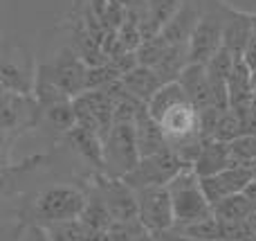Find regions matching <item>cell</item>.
<instances>
[{
	"label": "cell",
	"instance_id": "obj_20",
	"mask_svg": "<svg viewBox=\"0 0 256 241\" xmlns=\"http://www.w3.org/2000/svg\"><path fill=\"white\" fill-rule=\"evenodd\" d=\"M180 104H189V99H186L182 86L178 84V81H173V84H164L162 88L150 97V102L146 104V108H148L150 115L160 122L168 111H173V108L180 106Z\"/></svg>",
	"mask_w": 256,
	"mask_h": 241
},
{
	"label": "cell",
	"instance_id": "obj_29",
	"mask_svg": "<svg viewBox=\"0 0 256 241\" xmlns=\"http://www.w3.org/2000/svg\"><path fill=\"white\" fill-rule=\"evenodd\" d=\"M153 237H155V241H198V239L186 237V234L176 232V230H168V232H158V234H153Z\"/></svg>",
	"mask_w": 256,
	"mask_h": 241
},
{
	"label": "cell",
	"instance_id": "obj_19",
	"mask_svg": "<svg viewBox=\"0 0 256 241\" xmlns=\"http://www.w3.org/2000/svg\"><path fill=\"white\" fill-rule=\"evenodd\" d=\"M189 63V45H168L164 57L160 59V63L153 70L162 84H173V81L180 79V75Z\"/></svg>",
	"mask_w": 256,
	"mask_h": 241
},
{
	"label": "cell",
	"instance_id": "obj_18",
	"mask_svg": "<svg viewBox=\"0 0 256 241\" xmlns=\"http://www.w3.org/2000/svg\"><path fill=\"white\" fill-rule=\"evenodd\" d=\"M66 138L86 160H90V165H94L99 171L104 169V140L97 133L76 124L72 131H68Z\"/></svg>",
	"mask_w": 256,
	"mask_h": 241
},
{
	"label": "cell",
	"instance_id": "obj_9",
	"mask_svg": "<svg viewBox=\"0 0 256 241\" xmlns=\"http://www.w3.org/2000/svg\"><path fill=\"white\" fill-rule=\"evenodd\" d=\"M160 124H162V131L171 149H182L191 142L204 140L202 131H200V111L191 104H180L173 111H168L160 120Z\"/></svg>",
	"mask_w": 256,
	"mask_h": 241
},
{
	"label": "cell",
	"instance_id": "obj_26",
	"mask_svg": "<svg viewBox=\"0 0 256 241\" xmlns=\"http://www.w3.org/2000/svg\"><path fill=\"white\" fill-rule=\"evenodd\" d=\"M168 43L162 39V34L160 36H153V39L144 41V43L140 45V50H137V61H140V66L144 68H155L160 63V59L164 57V52H166Z\"/></svg>",
	"mask_w": 256,
	"mask_h": 241
},
{
	"label": "cell",
	"instance_id": "obj_5",
	"mask_svg": "<svg viewBox=\"0 0 256 241\" xmlns=\"http://www.w3.org/2000/svg\"><path fill=\"white\" fill-rule=\"evenodd\" d=\"M88 70L90 68L74 52V48L68 45V48L58 50L52 63H45L38 68V75L54 81L68 97L74 99L88 90Z\"/></svg>",
	"mask_w": 256,
	"mask_h": 241
},
{
	"label": "cell",
	"instance_id": "obj_3",
	"mask_svg": "<svg viewBox=\"0 0 256 241\" xmlns=\"http://www.w3.org/2000/svg\"><path fill=\"white\" fill-rule=\"evenodd\" d=\"M86 201H88V196L81 189L70 187V185H52L40 194H36L34 212L43 221V225L61 223V221L81 219L86 210Z\"/></svg>",
	"mask_w": 256,
	"mask_h": 241
},
{
	"label": "cell",
	"instance_id": "obj_23",
	"mask_svg": "<svg viewBox=\"0 0 256 241\" xmlns=\"http://www.w3.org/2000/svg\"><path fill=\"white\" fill-rule=\"evenodd\" d=\"M184 0H148V14H150V30L155 36L162 34L164 25L178 14Z\"/></svg>",
	"mask_w": 256,
	"mask_h": 241
},
{
	"label": "cell",
	"instance_id": "obj_30",
	"mask_svg": "<svg viewBox=\"0 0 256 241\" xmlns=\"http://www.w3.org/2000/svg\"><path fill=\"white\" fill-rule=\"evenodd\" d=\"M132 241H155V237H153V232H144L142 237H137V239H132Z\"/></svg>",
	"mask_w": 256,
	"mask_h": 241
},
{
	"label": "cell",
	"instance_id": "obj_22",
	"mask_svg": "<svg viewBox=\"0 0 256 241\" xmlns=\"http://www.w3.org/2000/svg\"><path fill=\"white\" fill-rule=\"evenodd\" d=\"M252 210H254V203L245 194H234V196L222 198L218 205H214V216L220 221L236 223V221H248Z\"/></svg>",
	"mask_w": 256,
	"mask_h": 241
},
{
	"label": "cell",
	"instance_id": "obj_28",
	"mask_svg": "<svg viewBox=\"0 0 256 241\" xmlns=\"http://www.w3.org/2000/svg\"><path fill=\"white\" fill-rule=\"evenodd\" d=\"M245 63H248L252 70H256V32L252 34V39H250L248 48H245V54H243Z\"/></svg>",
	"mask_w": 256,
	"mask_h": 241
},
{
	"label": "cell",
	"instance_id": "obj_16",
	"mask_svg": "<svg viewBox=\"0 0 256 241\" xmlns=\"http://www.w3.org/2000/svg\"><path fill=\"white\" fill-rule=\"evenodd\" d=\"M254 34V18L243 16V14H232L227 9V21H225V39L222 45L230 50L234 57H243L245 48H248L250 39Z\"/></svg>",
	"mask_w": 256,
	"mask_h": 241
},
{
	"label": "cell",
	"instance_id": "obj_31",
	"mask_svg": "<svg viewBox=\"0 0 256 241\" xmlns=\"http://www.w3.org/2000/svg\"><path fill=\"white\" fill-rule=\"evenodd\" d=\"M252 95L256 97V70H252Z\"/></svg>",
	"mask_w": 256,
	"mask_h": 241
},
{
	"label": "cell",
	"instance_id": "obj_8",
	"mask_svg": "<svg viewBox=\"0 0 256 241\" xmlns=\"http://www.w3.org/2000/svg\"><path fill=\"white\" fill-rule=\"evenodd\" d=\"M94 187L102 194L112 221H130L140 219V207H137V192L126 183L124 178H110V176L99 171L94 178Z\"/></svg>",
	"mask_w": 256,
	"mask_h": 241
},
{
	"label": "cell",
	"instance_id": "obj_17",
	"mask_svg": "<svg viewBox=\"0 0 256 241\" xmlns=\"http://www.w3.org/2000/svg\"><path fill=\"white\" fill-rule=\"evenodd\" d=\"M122 86H124V90H126L128 95H132L135 99L148 104L150 97H153V95L158 93V90L162 88L164 84L160 81V77L155 75L153 68L137 66L135 70L126 72V75L122 77Z\"/></svg>",
	"mask_w": 256,
	"mask_h": 241
},
{
	"label": "cell",
	"instance_id": "obj_27",
	"mask_svg": "<svg viewBox=\"0 0 256 241\" xmlns=\"http://www.w3.org/2000/svg\"><path fill=\"white\" fill-rule=\"evenodd\" d=\"M144 232H148V230H146V225L142 223L140 219L112 221L110 230H108V234H110V241H132V239L142 237Z\"/></svg>",
	"mask_w": 256,
	"mask_h": 241
},
{
	"label": "cell",
	"instance_id": "obj_2",
	"mask_svg": "<svg viewBox=\"0 0 256 241\" xmlns=\"http://www.w3.org/2000/svg\"><path fill=\"white\" fill-rule=\"evenodd\" d=\"M142 153L137 147L135 124H115L104 140V169L110 178H126L140 165Z\"/></svg>",
	"mask_w": 256,
	"mask_h": 241
},
{
	"label": "cell",
	"instance_id": "obj_7",
	"mask_svg": "<svg viewBox=\"0 0 256 241\" xmlns=\"http://www.w3.org/2000/svg\"><path fill=\"white\" fill-rule=\"evenodd\" d=\"M137 192V207H140V221L146 230L153 234L168 232L176 228V212L168 187H144Z\"/></svg>",
	"mask_w": 256,
	"mask_h": 241
},
{
	"label": "cell",
	"instance_id": "obj_21",
	"mask_svg": "<svg viewBox=\"0 0 256 241\" xmlns=\"http://www.w3.org/2000/svg\"><path fill=\"white\" fill-rule=\"evenodd\" d=\"M86 196H88V201H86V210H84V214H81V223L92 230L108 232L112 225V216H110V212H108L106 203H104L102 194H99L97 187L92 185V189H90Z\"/></svg>",
	"mask_w": 256,
	"mask_h": 241
},
{
	"label": "cell",
	"instance_id": "obj_24",
	"mask_svg": "<svg viewBox=\"0 0 256 241\" xmlns=\"http://www.w3.org/2000/svg\"><path fill=\"white\" fill-rule=\"evenodd\" d=\"M230 156H232V167H256V135H243V138L230 142Z\"/></svg>",
	"mask_w": 256,
	"mask_h": 241
},
{
	"label": "cell",
	"instance_id": "obj_6",
	"mask_svg": "<svg viewBox=\"0 0 256 241\" xmlns=\"http://www.w3.org/2000/svg\"><path fill=\"white\" fill-rule=\"evenodd\" d=\"M186 167L189 165H184V160L168 147V149H164V151L155 153V156L142 158L140 165L135 167V171H130L124 180L132 189L166 187V185L171 183V180H176Z\"/></svg>",
	"mask_w": 256,
	"mask_h": 241
},
{
	"label": "cell",
	"instance_id": "obj_10",
	"mask_svg": "<svg viewBox=\"0 0 256 241\" xmlns=\"http://www.w3.org/2000/svg\"><path fill=\"white\" fill-rule=\"evenodd\" d=\"M252 180H254V169H250V167H230V169L220 171L216 176L200 178V185H202V192L207 196V201L214 207L222 198L234 196V194H243Z\"/></svg>",
	"mask_w": 256,
	"mask_h": 241
},
{
	"label": "cell",
	"instance_id": "obj_4",
	"mask_svg": "<svg viewBox=\"0 0 256 241\" xmlns=\"http://www.w3.org/2000/svg\"><path fill=\"white\" fill-rule=\"evenodd\" d=\"M225 21H227V9L220 7V5L214 3L212 7L202 9L200 23L189 41V61L191 63L207 66L214 59V54L222 48Z\"/></svg>",
	"mask_w": 256,
	"mask_h": 241
},
{
	"label": "cell",
	"instance_id": "obj_1",
	"mask_svg": "<svg viewBox=\"0 0 256 241\" xmlns=\"http://www.w3.org/2000/svg\"><path fill=\"white\" fill-rule=\"evenodd\" d=\"M166 187L171 192L173 212H176V228L198 223V221L214 216V207L207 201V196H204L202 185H200V176L194 171V167H186Z\"/></svg>",
	"mask_w": 256,
	"mask_h": 241
},
{
	"label": "cell",
	"instance_id": "obj_25",
	"mask_svg": "<svg viewBox=\"0 0 256 241\" xmlns=\"http://www.w3.org/2000/svg\"><path fill=\"white\" fill-rule=\"evenodd\" d=\"M48 232L50 241H86V228L81 223V219H72V221H61V223H50L43 225Z\"/></svg>",
	"mask_w": 256,
	"mask_h": 241
},
{
	"label": "cell",
	"instance_id": "obj_15",
	"mask_svg": "<svg viewBox=\"0 0 256 241\" xmlns=\"http://www.w3.org/2000/svg\"><path fill=\"white\" fill-rule=\"evenodd\" d=\"M232 167V156H230V144L220 142V140H204L202 151H200L198 160L194 162V171L200 178L207 176H216L220 171Z\"/></svg>",
	"mask_w": 256,
	"mask_h": 241
},
{
	"label": "cell",
	"instance_id": "obj_32",
	"mask_svg": "<svg viewBox=\"0 0 256 241\" xmlns=\"http://www.w3.org/2000/svg\"><path fill=\"white\" fill-rule=\"evenodd\" d=\"M254 135H256V133H254Z\"/></svg>",
	"mask_w": 256,
	"mask_h": 241
},
{
	"label": "cell",
	"instance_id": "obj_12",
	"mask_svg": "<svg viewBox=\"0 0 256 241\" xmlns=\"http://www.w3.org/2000/svg\"><path fill=\"white\" fill-rule=\"evenodd\" d=\"M178 84L182 86L191 106H196L198 111L214 108V90H212V81H209V75H207V66L189 63L184 68V72L180 75Z\"/></svg>",
	"mask_w": 256,
	"mask_h": 241
},
{
	"label": "cell",
	"instance_id": "obj_11",
	"mask_svg": "<svg viewBox=\"0 0 256 241\" xmlns=\"http://www.w3.org/2000/svg\"><path fill=\"white\" fill-rule=\"evenodd\" d=\"M36 75H38V70H34L30 54H20L18 57V48H16V54L4 52L2 75H0L2 77L4 93H16V95L32 97L36 88Z\"/></svg>",
	"mask_w": 256,
	"mask_h": 241
},
{
	"label": "cell",
	"instance_id": "obj_14",
	"mask_svg": "<svg viewBox=\"0 0 256 241\" xmlns=\"http://www.w3.org/2000/svg\"><path fill=\"white\" fill-rule=\"evenodd\" d=\"M135 135H137V147H140L142 158L155 156V153L168 149L166 135L162 131V124L148 113V108H142L140 115L135 120Z\"/></svg>",
	"mask_w": 256,
	"mask_h": 241
},
{
	"label": "cell",
	"instance_id": "obj_13",
	"mask_svg": "<svg viewBox=\"0 0 256 241\" xmlns=\"http://www.w3.org/2000/svg\"><path fill=\"white\" fill-rule=\"evenodd\" d=\"M200 16H202V9L196 7L191 0H184L176 16L164 25L162 39L168 45H189L191 36H194L196 27L200 23Z\"/></svg>",
	"mask_w": 256,
	"mask_h": 241
}]
</instances>
